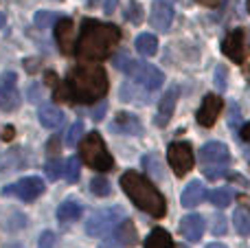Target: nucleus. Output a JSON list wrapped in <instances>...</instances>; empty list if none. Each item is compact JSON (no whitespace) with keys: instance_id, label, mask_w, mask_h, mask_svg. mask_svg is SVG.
Wrapping results in <instances>:
<instances>
[{"instance_id":"f257e3e1","label":"nucleus","mask_w":250,"mask_h":248,"mask_svg":"<svg viewBox=\"0 0 250 248\" xmlns=\"http://www.w3.org/2000/svg\"><path fill=\"white\" fill-rule=\"evenodd\" d=\"M105 92H108L105 70L97 64H79L55 90V99L70 101V103H95L104 99Z\"/></svg>"},{"instance_id":"f03ea898","label":"nucleus","mask_w":250,"mask_h":248,"mask_svg":"<svg viewBox=\"0 0 250 248\" xmlns=\"http://www.w3.org/2000/svg\"><path fill=\"white\" fill-rule=\"evenodd\" d=\"M121 42V29L117 24H110V22H99L86 18L82 24V33L77 38V53L82 60H104V57L112 55V51L119 46Z\"/></svg>"},{"instance_id":"7ed1b4c3","label":"nucleus","mask_w":250,"mask_h":248,"mask_svg":"<svg viewBox=\"0 0 250 248\" xmlns=\"http://www.w3.org/2000/svg\"><path fill=\"white\" fill-rule=\"evenodd\" d=\"M121 189L125 196L134 202L141 211H145L151 218H165L167 213V202H165L163 193L138 171H125L121 176Z\"/></svg>"},{"instance_id":"20e7f679","label":"nucleus","mask_w":250,"mask_h":248,"mask_svg":"<svg viewBox=\"0 0 250 248\" xmlns=\"http://www.w3.org/2000/svg\"><path fill=\"white\" fill-rule=\"evenodd\" d=\"M79 143H82L79 152H82V158L86 161L88 167H92V169H97V171H110L114 167V158H112V154L108 152V147H105L99 132L86 134V139H82Z\"/></svg>"},{"instance_id":"39448f33","label":"nucleus","mask_w":250,"mask_h":248,"mask_svg":"<svg viewBox=\"0 0 250 248\" xmlns=\"http://www.w3.org/2000/svg\"><path fill=\"white\" fill-rule=\"evenodd\" d=\"M121 220H123L121 207H110V209H104V211H95L86 220V233L90 237H108L121 224Z\"/></svg>"},{"instance_id":"423d86ee","label":"nucleus","mask_w":250,"mask_h":248,"mask_svg":"<svg viewBox=\"0 0 250 248\" xmlns=\"http://www.w3.org/2000/svg\"><path fill=\"white\" fill-rule=\"evenodd\" d=\"M123 73L129 75V77H132L136 83H141L145 90H158V88L163 86V82H165L163 73H160L156 66L145 64V62L129 60L127 64L123 66Z\"/></svg>"},{"instance_id":"0eeeda50","label":"nucleus","mask_w":250,"mask_h":248,"mask_svg":"<svg viewBox=\"0 0 250 248\" xmlns=\"http://www.w3.org/2000/svg\"><path fill=\"white\" fill-rule=\"evenodd\" d=\"M167 163L169 167L173 169L176 176H187L195 165V158H193V149H191L189 143L185 141H176L167 147Z\"/></svg>"},{"instance_id":"6e6552de","label":"nucleus","mask_w":250,"mask_h":248,"mask_svg":"<svg viewBox=\"0 0 250 248\" xmlns=\"http://www.w3.org/2000/svg\"><path fill=\"white\" fill-rule=\"evenodd\" d=\"M4 196H16L20 198L22 202H33L38 196L44 193V180L38 178V176H29V178H20L18 183L7 185L2 189Z\"/></svg>"},{"instance_id":"1a4fd4ad","label":"nucleus","mask_w":250,"mask_h":248,"mask_svg":"<svg viewBox=\"0 0 250 248\" xmlns=\"http://www.w3.org/2000/svg\"><path fill=\"white\" fill-rule=\"evenodd\" d=\"M20 105V92H18V77L16 73L7 70L0 75V110L13 112Z\"/></svg>"},{"instance_id":"9d476101","label":"nucleus","mask_w":250,"mask_h":248,"mask_svg":"<svg viewBox=\"0 0 250 248\" xmlns=\"http://www.w3.org/2000/svg\"><path fill=\"white\" fill-rule=\"evenodd\" d=\"M138 242V233L134 227L132 220H123L117 228H114V235L101 244V248H132Z\"/></svg>"},{"instance_id":"9b49d317","label":"nucleus","mask_w":250,"mask_h":248,"mask_svg":"<svg viewBox=\"0 0 250 248\" xmlns=\"http://www.w3.org/2000/svg\"><path fill=\"white\" fill-rule=\"evenodd\" d=\"M229 161H230V152L220 141H211V143L202 145V149H200V163H202L204 167H211V165L226 167Z\"/></svg>"},{"instance_id":"f8f14e48","label":"nucleus","mask_w":250,"mask_h":248,"mask_svg":"<svg viewBox=\"0 0 250 248\" xmlns=\"http://www.w3.org/2000/svg\"><path fill=\"white\" fill-rule=\"evenodd\" d=\"M222 53L235 64H242L246 60V38H244V29H233L222 42Z\"/></svg>"},{"instance_id":"ddd939ff","label":"nucleus","mask_w":250,"mask_h":248,"mask_svg":"<svg viewBox=\"0 0 250 248\" xmlns=\"http://www.w3.org/2000/svg\"><path fill=\"white\" fill-rule=\"evenodd\" d=\"M222 108H224V101H222V97L207 95L202 99V105H200L195 119H198V123L202 127H213V125H215V121H217V117H220Z\"/></svg>"},{"instance_id":"4468645a","label":"nucleus","mask_w":250,"mask_h":248,"mask_svg":"<svg viewBox=\"0 0 250 248\" xmlns=\"http://www.w3.org/2000/svg\"><path fill=\"white\" fill-rule=\"evenodd\" d=\"M178 97H180V88H178V86H171L163 95V99H160V103H158V112H156V117H154V123L158 127H165L169 123V119L173 117V110H176Z\"/></svg>"},{"instance_id":"2eb2a0df","label":"nucleus","mask_w":250,"mask_h":248,"mask_svg":"<svg viewBox=\"0 0 250 248\" xmlns=\"http://www.w3.org/2000/svg\"><path fill=\"white\" fill-rule=\"evenodd\" d=\"M173 22V7L167 0H156L151 4V13H149V24L156 31H167Z\"/></svg>"},{"instance_id":"dca6fc26","label":"nucleus","mask_w":250,"mask_h":248,"mask_svg":"<svg viewBox=\"0 0 250 248\" xmlns=\"http://www.w3.org/2000/svg\"><path fill=\"white\" fill-rule=\"evenodd\" d=\"M55 42L64 55H70L73 51V20L70 18H60L55 22Z\"/></svg>"},{"instance_id":"f3484780","label":"nucleus","mask_w":250,"mask_h":248,"mask_svg":"<svg viewBox=\"0 0 250 248\" xmlns=\"http://www.w3.org/2000/svg\"><path fill=\"white\" fill-rule=\"evenodd\" d=\"M180 233L189 242H200L202 235H204V220L195 213L187 215V218L180 220Z\"/></svg>"},{"instance_id":"a211bd4d","label":"nucleus","mask_w":250,"mask_h":248,"mask_svg":"<svg viewBox=\"0 0 250 248\" xmlns=\"http://www.w3.org/2000/svg\"><path fill=\"white\" fill-rule=\"evenodd\" d=\"M204 198H207L204 185L200 183V180H193V183H189L185 187V191H182V196H180V202L185 209H193V207H198Z\"/></svg>"},{"instance_id":"6ab92c4d","label":"nucleus","mask_w":250,"mask_h":248,"mask_svg":"<svg viewBox=\"0 0 250 248\" xmlns=\"http://www.w3.org/2000/svg\"><path fill=\"white\" fill-rule=\"evenodd\" d=\"M114 130L117 132H123V134H129V136H138L143 134V125L138 121V117L129 112H119L117 119H114Z\"/></svg>"},{"instance_id":"aec40b11","label":"nucleus","mask_w":250,"mask_h":248,"mask_svg":"<svg viewBox=\"0 0 250 248\" xmlns=\"http://www.w3.org/2000/svg\"><path fill=\"white\" fill-rule=\"evenodd\" d=\"M40 123H42L44 127H48V130H57V127L64 123V112L53 103H44L42 108H40Z\"/></svg>"},{"instance_id":"412c9836","label":"nucleus","mask_w":250,"mask_h":248,"mask_svg":"<svg viewBox=\"0 0 250 248\" xmlns=\"http://www.w3.org/2000/svg\"><path fill=\"white\" fill-rule=\"evenodd\" d=\"M82 218V207L77 205L75 200H66L60 205V209H57V220H60L62 224H70L75 222V220Z\"/></svg>"},{"instance_id":"4be33fe9","label":"nucleus","mask_w":250,"mask_h":248,"mask_svg":"<svg viewBox=\"0 0 250 248\" xmlns=\"http://www.w3.org/2000/svg\"><path fill=\"white\" fill-rule=\"evenodd\" d=\"M145 248H176L173 240L165 228H154V231L147 235L145 240Z\"/></svg>"},{"instance_id":"5701e85b","label":"nucleus","mask_w":250,"mask_h":248,"mask_svg":"<svg viewBox=\"0 0 250 248\" xmlns=\"http://www.w3.org/2000/svg\"><path fill=\"white\" fill-rule=\"evenodd\" d=\"M136 51L141 53V55H156V51H158V40H156V35L151 33H141L136 38Z\"/></svg>"},{"instance_id":"b1692460","label":"nucleus","mask_w":250,"mask_h":248,"mask_svg":"<svg viewBox=\"0 0 250 248\" xmlns=\"http://www.w3.org/2000/svg\"><path fill=\"white\" fill-rule=\"evenodd\" d=\"M233 224H235V231H237L239 235H250V209H246V207L235 209Z\"/></svg>"},{"instance_id":"393cba45","label":"nucleus","mask_w":250,"mask_h":248,"mask_svg":"<svg viewBox=\"0 0 250 248\" xmlns=\"http://www.w3.org/2000/svg\"><path fill=\"white\" fill-rule=\"evenodd\" d=\"M235 193L230 191V189L222 187V189H213L211 193H208V200H211L213 207H217V209H226V207L233 202Z\"/></svg>"},{"instance_id":"a878e982","label":"nucleus","mask_w":250,"mask_h":248,"mask_svg":"<svg viewBox=\"0 0 250 248\" xmlns=\"http://www.w3.org/2000/svg\"><path fill=\"white\" fill-rule=\"evenodd\" d=\"M79 174H82V163H79L77 156H70L68 161L64 163V178L68 180L70 185H75L79 180Z\"/></svg>"},{"instance_id":"bb28decb","label":"nucleus","mask_w":250,"mask_h":248,"mask_svg":"<svg viewBox=\"0 0 250 248\" xmlns=\"http://www.w3.org/2000/svg\"><path fill=\"white\" fill-rule=\"evenodd\" d=\"M82 134H83V125L82 123H73V125L68 127V132H66V145L68 147H75V145H79V141H82Z\"/></svg>"},{"instance_id":"cd10ccee","label":"nucleus","mask_w":250,"mask_h":248,"mask_svg":"<svg viewBox=\"0 0 250 248\" xmlns=\"http://www.w3.org/2000/svg\"><path fill=\"white\" fill-rule=\"evenodd\" d=\"M44 174H46V178L51 180V183L60 180L62 174H64V165H62V161H48L46 167H44Z\"/></svg>"},{"instance_id":"c85d7f7f","label":"nucleus","mask_w":250,"mask_h":248,"mask_svg":"<svg viewBox=\"0 0 250 248\" xmlns=\"http://www.w3.org/2000/svg\"><path fill=\"white\" fill-rule=\"evenodd\" d=\"M55 20H60V16L53 11H38L35 13V26H40V29H48L51 24H55Z\"/></svg>"},{"instance_id":"c756f323","label":"nucleus","mask_w":250,"mask_h":248,"mask_svg":"<svg viewBox=\"0 0 250 248\" xmlns=\"http://www.w3.org/2000/svg\"><path fill=\"white\" fill-rule=\"evenodd\" d=\"M90 191L95 193V196H99V198L110 196V183L104 178V176H99V178H92V183H90Z\"/></svg>"},{"instance_id":"7c9ffc66","label":"nucleus","mask_w":250,"mask_h":248,"mask_svg":"<svg viewBox=\"0 0 250 248\" xmlns=\"http://www.w3.org/2000/svg\"><path fill=\"white\" fill-rule=\"evenodd\" d=\"M125 16H127V20L132 22V24H141V22H143V7L132 0V2L127 4V11H125Z\"/></svg>"},{"instance_id":"2f4dec72","label":"nucleus","mask_w":250,"mask_h":248,"mask_svg":"<svg viewBox=\"0 0 250 248\" xmlns=\"http://www.w3.org/2000/svg\"><path fill=\"white\" fill-rule=\"evenodd\" d=\"M143 165H145V169L149 171L151 176H156V178H163V169H160L158 165V158L154 156V154H149V156L143 158Z\"/></svg>"},{"instance_id":"473e14b6","label":"nucleus","mask_w":250,"mask_h":248,"mask_svg":"<svg viewBox=\"0 0 250 248\" xmlns=\"http://www.w3.org/2000/svg\"><path fill=\"white\" fill-rule=\"evenodd\" d=\"M226 66H217L215 68V86H217V90H224L226 88Z\"/></svg>"},{"instance_id":"72a5a7b5","label":"nucleus","mask_w":250,"mask_h":248,"mask_svg":"<svg viewBox=\"0 0 250 248\" xmlns=\"http://www.w3.org/2000/svg\"><path fill=\"white\" fill-rule=\"evenodd\" d=\"M224 233H226L224 218H222V215H215V220H213V235H224Z\"/></svg>"},{"instance_id":"f704fd0d","label":"nucleus","mask_w":250,"mask_h":248,"mask_svg":"<svg viewBox=\"0 0 250 248\" xmlns=\"http://www.w3.org/2000/svg\"><path fill=\"white\" fill-rule=\"evenodd\" d=\"M53 244H55V235H53L51 231L42 233V237H40V248H53Z\"/></svg>"},{"instance_id":"c9c22d12","label":"nucleus","mask_w":250,"mask_h":248,"mask_svg":"<svg viewBox=\"0 0 250 248\" xmlns=\"http://www.w3.org/2000/svg\"><path fill=\"white\" fill-rule=\"evenodd\" d=\"M60 149H62L60 139H57V136H53V139L48 141V145H46V152L48 154H60Z\"/></svg>"},{"instance_id":"e433bc0d","label":"nucleus","mask_w":250,"mask_h":248,"mask_svg":"<svg viewBox=\"0 0 250 248\" xmlns=\"http://www.w3.org/2000/svg\"><path fill=\"white\" fill-rule=\"evenodd\" d=\"M239 136H242L246 143H250V123H246V125L242 127V132H239Z\"/></svg>"},{"instance_id":"4c0bfd02","label":"nucleus","mask_w":250,"mask_h":248,"mask_svg":"<svg viewBox=\"0 0 250 248\" xmlns=\"http://www.w3.org/2000/svg\"><path fill=\"white\" fill-rule=\"evenodd\" d=\"M114 7H117V0H105V4H104V11L110 16V13L114 11Z\"/></svg>"},{"instance_id":"58836bf2","label":"nucleus","mask_w":250,"mask_h":248,"mask_svg":"<svg viewBox=\"0 0 250 248\" xmlns=\"http://www.w3.org/2000/svg\"><path fill=\"white\" fill-rule=\"evenodd\" d=\"M13 134H16V130H13V127L9 125V127H4V132H2V139H4V141H11V139H13Z\"/></svg>"},{"instance_id":"ea45409f","label":"nucleus","mask_w":250,"mask_h":248,"mask_svg":"<svg viewBox=\"0 0 250 248\" xmlns=\"http://www.w3.org/2000/svg\"><path fill=\"white\" fill-rule=\"evenodd\" d=\"M105 108H108V105H99V110H95V112H92V117H95V119H101V117H104V114H105Z\"/></svg>"},{"instance_id":"a19ab883","label":"nucleus","mask_w":250,"mask_h":248,"mask_svg":"<svg viewBox=\"0 0 250 248\" xmlns=\"http://www.w3.org/2000/svg\"><path fill=\"white\" fill-rule=\"evenodd\" d=\"M46 83H53V86L57 83V75L53 73V70H48V73H46Z\"/></svg>"},{"instance_id":"79ce46f5","label":"nucleus","mask_w":250,"mask_h":248,"mask_svg":"<svg viewBox=\"0 0 250 248\" xmlns=\"http://www.w3.org/2000/svg\"><path fill=\"white\" fill-rule=\"evenodd\" d=\"M24 66H26V68H38V66H40V62H38V60H35V62L26 60V62H24Z\"/></svg>"},{"instance_id":"37998d69","label":"nucleus","mask_w":250,"mask_h":248,"mask_svg":"<svg viewBox=\"0 0 250 248\" xmlns=\"http://www.w3.org/2000/svg\"><path fill=\"white\" fill-rule=\"evenodd\" d=\"M198 2H202V4H208V7H213V4H217V0H198Z\"/></svg>"},{"instance_id":"c03bdc74","label":"nucleus","mask_w":250,"mask_h":248,"mask_svg":"<svg viewBox=\"0 0 250 248\" xmlns=\"http://www.w3.org/2000/svg\"><path fill=\"white\" fill-rule=\"evenodd\" d=\"M207 248H226V246L224 244H217V242H215V244H208Z\"/></svg>"},{"instance_id":"a18cd8bd","label":"nucleus","mask_w":250,"mask_h":248,"mask_svg":"<svg viewBox=\"0 0 250 248\" xmlns=\"http://www.w3.org/2000/svg\"><path fill=\"white\" fill-rule=\"evenodd\" d=\"M4 26V13H0V29Z\"/></svg>"},{"instance_id":"49530a36","label":"nucleus","mask_w":250,"mask_h":248,"mask_svg":"<svg viewBox=\"0 0 250 248\" xmlns=\"http://www.w3.org/2000/svg\"><path fill=\"white\" fill-rule=\"evenodd\" d=\"M246 9H248V13H250V0H248V2H246Z\"/></svg>"},{"instance_id":"de8ad7c7","label":"nucleus","mask_w":250,"mask_h":248,"mask_svg":"<svg viewBox=\"0 0 250 248\" xmlns=\"http://www.w3.org/2000/svg\"><path fill=\"white\" fill-rule=\"evenodd\" d=\"M176 248H187V246H182V244H180V246H176Z\"/></svg>"},{"instance_id":"09e8293b","label":"nucleus","mask_w":250,"mask_h":248,"mask_svg":"<svg viewBox=\"0 0 250 248\" xmlns=\"http://www.w3.org/2000/svg\"><path fill=\"white\" fill-rule=\"evenodd\" d=\"M248 161H250V152H248Z\"/></svg>"}]
</instances>
